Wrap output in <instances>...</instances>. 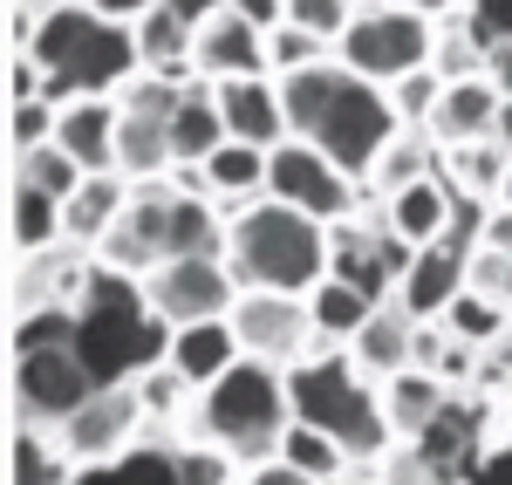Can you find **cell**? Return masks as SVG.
Segmentation results:
<instances>
[{"label":"cell","instance_id":"cell-27","mask_svg":"<svg viewBox=\"0 0 512 485\" xmlns=\"http://www.w3.org/2000/svg\"><path fill=\"white\" fill-rule=\"evenodd\" d=\"M62 233H69L62 199H48L35 185H14V246H21V253H48Z\"/></svg>","mask_w":512,"mask_h":485},{"label":"cell","instance_id":"cell-31","mask_svg":"<svg viewBox=\"0 0 512 485\" xmlns=\"http://www.w3.org/2000/svg\"><path fill=\"white\" fill-rule=\"evenodd\" d=\"M76 342V308H35L28 322H14V356H41V349H69Z\"/></svg>","mask_w":512,"mask_h":485},{"label":"cell","instance_id":"cell-50","mask_svg":"<svg viewBox=\"0 0 512 485\" xmlns=\"http://www.w3.org/2000/svg\"><path fill=\"white\" fill-rule=\"evenodd\" d=\"M506 205H512V171H506Z\"/></svg>","mask_w":512,"mask_h":485},{"label":"cell","instance_id":"cell-34","mask_svg":"<svg viewBox=\"0 0 512 485\" xmlns=\"http://www.w3.org/2000/svg\"><path fill=\"white\" fill-rule=\"evenodd\" d=\"M437 103H444V76H437V69H417V76L390 82V110L403 123H431Z\"/></svg>","mask_w":512,"mask_h":485},{"label":"cell","instance_id":"cell-16","mask_svg":"<svg viewBox=\"0 0 512 485\" xmlns=\"http://www.w3.org/2000/svg\"><path fill=\"white\" fill-rule=\"evenodd\" d=\"M233 363H246L233 322H192V328H178V342H171V369H178L192 390H212Z\"/></svg>","mask_w":512,"mask_h":485},{"label":"cell","instance_id":"cell-2","mask_svg":"<svg viewBox=\"0 0 512 485\" xmlns=\"http://www.w3.org/2000/svg\"><path fill=\"white\" fill-rule=\"evenodd\" d=\"M226 267H233L239 294H246V287H267V294H315V287L328 281V233H321V219L294 212V205L253 199V205H239V219H233Z\"/></svg>","mask_w":512,"mask_h":485},{"label":"cell","instance_id":"cell-49","mask_svg":"<svg viewBox=\"0 0 512 485\" xmlns=\"http://www.w3.org/2000/svg\"><path fill=\"white\" fill-rule=\"evenodd\" d=\"M403 7H417V14H437V7H444V0H403Z\"/></svg>","mask_w":512,"mask_h":485},{"label":"cell","instance_id":"cell-19","mask_svg":"<svg viewBox=\"0 0 512 485\" xmlns=\"http://www.w3.org/2000/svg\"><path fill=\"white\" fill-rule=\"evenodd\" d=\"M349 349L369 376H403V369H417V322H410L403 308H376L369 328L355 335Z\"/></svg>","mask_w":512,"mask_h":485},{"label":"cell","instance_id":"cell-38","mask_svg":"<svg viewBox=\"0 0 512 485\" xmlns=\"http://www.w3.org/2000/svg\"><path fill=\"white\" fill-rule=\"evenodd\" d=\"M465 287H472V294H492V301H506V287H512V253H492V246H478Z\"/></svg>","mask_w":512,"mask_h":485},{"label":"cell","instance_id":"cell-20","mask_svg":"<svg viewBox=\"0 0 512 485\" xmlns=\"http://www.w3.org/2000/svg\"><path fill=\"white\" fill-rule=\"evenodd\" d=\"M383 410H390V431H396V438H410V445H417V438H424L451 404H444V383H437L431 369H403V376H390Z\"/></svg>","mask_w":512,"mask_h":485},{"label":"cell","instance_id":"cell-14","mask_svg":"<svg viewBox=\"0 0 512 485\" xmlns=\"http://www.w3.org/2000/svg\"><path fill=\"white\" fill-rule=\"evenodd\" d=\"M499 89L485 76H465V82H444V103H437V117L424 123L431 130L437 151H451V144H485L492 137V123H499Z\"/></svg>","mask_w":512,"mask_h":485},{"label":"cell","instance_id":"cell-36","mask_svg":"<svg viewBox=\"0 0 512 485\" xmlns=\"http://www.w3.org/2000/svg\"><path fill=\"white\" fill-rule=\"evenodd\" d=\"M287 21L308 28V35H321V41H342L349 21H355V7L349 0H287Z\"/></svg>","mask_w":512,"mask_h":485},{"label":"cell","instance_id":"cell-8","mask_svg":"<svg viewBox=\"0 0 512 485\" xmlns=\"http://www.w3.org/2000/svg\"><path fill=\"white\" fill-rule=\"evenodd\" d=\"M144 294H151V315H164L171 328L226 322L239 308V281L226 260H164L158 274L144 281Z\"/></svg>","mask_w":512,"mask_h":485},{"label":"cell","instance_id":"cell-24","mask_svg":"<svg viewBox=\"0 0 512 485\" xmlns=\"http://www.w3.org/2000/svg\"><path fill=\"white\" fill-rule=\"evenodd\" d=\"M76 485H178V451L130 445L110 465H76Z\"/></svg>","mask_w":512,"mask_h":485},{"label":"cell","instance_id":"cell-28","mask_svg":"<svg viewBox=\"0 0 512 485\" xmlns=\"http://www.w3.org/2000/svg\"><path fill=\"white\" fill-rule=\"evenodd\" d=\"M82 178H89V171H82L62 144H41V151H28V158L14 164V185H35V192H48V199H62V205L82 192Z\"/></svg>","mask_w":512,"mask_h":485},{"label":"cell","instance_id":"cell-3","mask_svg":"<svg viewBox=\"0 0 512 485\" xmlns=\"http://www.w3.org/2000/svg\"><path fill=\"white\" fill-rule=\"evenodd\" d=\"M287 404H294L301 424L328 431L355 458L390 445V410H383V397H369V383H355L342 349H315V356H301L287 369Z\"/></svg>","mask_w":512,"mask_h":485},{"label":"cell","instance_id":"cell-43","mask_svg":"<svg viewBox=\"0 0 512 485\" xmlns=\"http://www.w3.org/2000/svg\"><path fill=\"white\" fill-rule=\"evenodd\" d=\"M164 7H171V14H178L185 28H205V21H219V14H226L233 0H164Z\"/></svg>","mask_w":512,"mask_h":485},{"label":"cell","instance_id":"cell-35","mask_svg":"<svg viewBox=\"0 0 512 485\" xmlns=\"http://www.w3.org/2000/svg\"><path fill=\"white\" fill-rule=\"evenodd\" d=\"M55 123H62V110L41 96V103H14V117H7V137H14V151L28 158V151H41V144H55Z\"/></svg>","mask_w":512,"mask_h":485},{"label":"cell","instance_id":"cell-39","mask_svg":"<svg viewBox=\"0 0 512 485\" xmlns=\"http://www.w3.org/2000/svg\"><path fill=\"white\" fill-rule=\"evenodd\" d=\"M185 390H192V383H185V376H178V369L164 363V369H144V376H137V397H144V410H178V397H185Z\"/></svg>","mask_w":512,"mask_h":485},{"label":"cell","instance_id":"cell-1","mask_svg":"<svg viewBox=\"0 0 512 485\" xmlns=\"http://www.w3.org/2000/svg\"><path fill=\"white\" fill-rule=\"evenodd\" d=\"M280 103H287V130L308 137L328 164H342L349 178H369L376 158L390 151L403 117L376 82H362L342 62H315L301 76H280Z\"/></svg>","mask_w":512,"mask_h":485},{"label":"cell","instance_id":"cell-48","mask_svg":"<svg viewBox=\"0 0 512 485\" xmlns=\"http://www.w3.org/2000/svg\"><path fill=\"white\" fill-rule=\"evenodd\" d=\"M14 7H28V14H55V7H69V0H14Z\"/></svg>","mask_w":512,"mask_h":485},{"label":"cell","instance_id":"cell-6","mask_svg":"<svg viewBox=\"0 0 512 485\" xmlns=\"http://www.w3.org/2000/svg\"><path fill=\"white\" fill-rule=\"evenodd\" d=\"M267 199L294 205V212H308L321 226H335V219L355 212V185H349V171L328 164L308 137H287L274 158H267Z\"/></svg>","mask_w":512,"mask_h":485},{"label":"cell","instance_id":"cell-5","mask_svg":"<svg viewBox=\"0 0 512 485\" xmlns=\"http://www.w3.org/2000/svg\"><path fill=\"white\" fill-rule=\"evenodd\" d=\"M335 48H342V69H355L362 82H403L417 69H431L437 28H431V14H417L403 0H383V7H362Z\"/></svg>","mask_w":512,"mask_h":485},{"label":"cell","instance_id":"cell-47","mask_svg":"<svg viewBox=\"0 0 512 485\" xmlns=\"http://www.w3.org/2000/svg\"><path fill=\"white\" fill-rule=\"evenodd\" d=\"M485 76H492V89H499V96L512 103V41H506V48H492V62H485Z\"/></svg>","mask_w":512,"mask_h":485},{"label":"cell","instance_id":"cell-42","mask_svg":"<svg viewBox=\"0 0 512 485\" xmlns=\"http://www.w3.org/2000/svg\"><path fill=\"white\" fill-rule=\"evenodd\" d=\"M246 485H315V479H308V472H294L287 458H260V465L246 472Z\"/></svg>","mask_w":512,"mask_h":485},{"label":"cell","instance_id":"cell-23","mask_svg":"<svg viewBox=\"0 0 512 485\" xmlns=\"http://www.w3.org/2000/svg\"><path fill=\"white\" fill-rule=\"evenodd\" d=\"M267 158H274V151H253V144H226V151H212V158H205V185H212V192H226V199H267Z\"/></svg>","mask_w":512,"mask_h":485},{"label":"cell","instance_id":"cell-40","mask_svg":"<svg viewBox=\"0 0 512 485\" xmlns=\"http://www.w3.org/2000/svg\"><path fill=\"white\" fill-rule=\"evenodd\" d=\"M178 485H233V458L219 451H178Z\"/></svg>","mask_w":512,"mask_h":485},{"label":"cell","instance_id":"cell-25","mask_svg":"<svg viewBox=\"0 0 512 485\" xmlns=\"http://www.w3.org/2000/svg\"><path fill=\"white\" fill-rule=\"evenodd\" d=\"M274 458H287L294 472H308V479H315V485H328V479H342V458H349V451L335 445L328 431H315V424H301V417H294V424L280 431Z\"/></svg>","mask_w":512,"mask_h":485},{"label":"cell","instance_id":"cell-10","mask_svg":"<svg viewBox=\"0 0 512 485\" xmlns=\"http://www.w3.org/2000/svg\"><path fill=\"white\" fill-rule=\"evenodd\" d=\"M472 253L478 246L465 240H431L410 253V267H403V281H396V308L410 315V322H444V308L465 294V274H472Z\"/></svg>","mask_w":512,"mask_h":485},{"label":"cell","instance_id":"cell-15","mask_svg":"<svg viewBox=\"0 0 512 485\" xmlns=\"http://www.w3.org/2000/svg\"><path fill=\"white\" fill-rule=\"evenodd\" d=\"M117 117H123V110L110 103V96H82V103L62 110L55 144H62L89 178H96V171H117Z\"/></svg>","mask_w":512,"mask_h":485},{"label":"cell","instance_id":"cell-22","mask_svg":"<svg viewBox=\"0 0 512 485\" xmlns=\"http://www.w3.org/2000/svg\"><path fill=\"white\" fill-rule=\"evenodd\" d=\"M383 301H369L362 287L349 281H321L315 294H308V315H315V335L321 342H355L362 328H369V315H376Z\"/></svg>","mask_w":512,"mask_h":485},{"label":"cell","instance_id":"cell-37","mask_svg":"<svg viewBox=\"0 0 512 485\" xmlns=\"http://www.w3.org/2000/svg\"><path fill=\"white\" fill-rule=\"evenodd\" d=\"M465 35H472L478 48H485V62H492V48H506V41H512V0H472Z\"/></svg>","mask_w":512,"mask_h":485},{"label":"cell","instance_id":"cell-46","mask_svg":"<svg viewBox=\"0 0 512 485\" xmlns=\"http://www.w3.org/2000/svg\"><path fill=\"white\" fill-rule=\"evenodd\" d=\"M478 246H492V253H512V205L485 212V240H478Z\"/></svg>","mask_w":512,"mask_h":485},{"label":"cell","instance_id":"cell-4","mask_svg":"<svg viewBox=\"0 0 512 485\" xmlns=\"http://www.w3.org/2000/svg\"><path fill=\"white\" fill-rule=\"evenodd\" d=\"M287 424H294L287 376H274V363H253V356L226 369V376L205 390V404H198V431H205L212 445L253 458V465H260L267 445H280Z\"/></svg>","mask_w":512,"mask_h":485},{"label":"cell","instance_id":"cell-17","mask_svg":"<svg viewBox=\"0 0 512 485\" xmlns=\"http://www.w3.org/2000/svg\"><path fill=\"white\" fill-rule=\"evenodd\" d=\"M451 212H458V199H451V185L444 178H417V185H403V192H390V233L403 246H431L451 233Z\"/></svg>","mask_w":512,"mask_h":485},{"label":"cell","instance_id":"cell-51","mask_svg":"<svg viewBox=\"0 0 512 485\" xmlns=\"http://www.w3.org/2000/svg\"><path fill=\"white\" fill-rule=\"evenodd\" d=\"M506 308H512V287H506Z\"/></svg>","mask_w":512,"mask_h":485},{"label":"cell","instance_id":"cell-41","mask_svg":"<svg viewBox=\"0 0 512 485\" xmlns=\"http://www.w3.org/2000/svg\"><path fill=\"white\" fill-rule=\"evenodd\" d=\"M239 21H253L260 35H274V28H287V0H233Z\"/></svg>","mask_w":512,"mask_h":485},{"label":"cell","instance_id":"cell-11","mask_svg":"<svg viewBox=\"0 0 512 485\" xmlns=\"http://www.w3.org/2000/svg\"><path fill=\"white\" fill-rule=\"evenodd\" d=\"M14 390H21V404L41 410V417H76L89 397H96V376L82 369L76 342L69 349H41V356H14Z\"/></svg>","mask_w":512,"mask_h":485},{"label":"cell","instance_id":"cell-45","mask_svg":"<svg viewBox=\"0 0 512 485\" xmlns=\"http://www.w3.org/2000/svg\"><path fill=\"white\" fill-rule=\"evenodd\" d=\"M472 485H512V445L485 451V465L472 472Z\"/></svg>","mask_w":512,"mask_h":485},{"label":"cell","instance_id":"cell-12","mask_svg":"<svg viewBox=\"0 0 512 485\" xmlns=\"http://www.w3.org/2000/svg\"><path fill=\"white\" fill-rule=\"evenodd\" d=\"M212 96H219V117L233 130L239 144H253V151H280L294 130H287V103H280V82L267 76H233V82H212Z\"/></svg>","mask_w":512,"mask_h":485},{"label":"cell","instance_id":"cell-9","mask_svg":"<svg viewBox=\"0 0 512 485\" xmlns=\"http://www.w3.org/2000/svg\"><path fill=\"white\" fill-rule=\"evenodd\" d=\"M137 424H144V397H137V383L130 390H96L89 404L76 410V417H62V451H69V465H110V458H123L130 451V438H137Z\"/></svg>","mask_w":512,"mask_h":485},{"label":"cell","instance_id":"cell-30","mask_svg":"<svg viewBox=\"0 0 512 485\" xmlns=\"http://www.w3.org/2000/svg\"><path fill=\"white\" fill-rule=\"evenodd\" d=\"M14 485H76V465H69V451H55L48 438L21 431L14 438Z\"/></svg>","mask_w":512,"mask_h":485},{"label":"cell","instance_id":"cell-13","mask_svg":"<svg viewBox=\"0 0 512 485\" xmlns=\"http://www.w3.org/2000/svg\"><path fill=\"white\" fill-rule=\"evenodd\" d=\"M192 62L205 69V76H219V82H233V76H274V69H267V35H260L253 21H239L233 7H226L219 21H205V28H198Z\"/></svg>","mask_w":512,"mask_h":485},{"label":"cell","instance_id":"cell-21","mask_svg":"<svg viewBox=\"0 0 512 485\" xmlns=\"http://www.w3.org/2000/svg\"><path fill=\"white\" fill-rule=\"evenodd\" d=\"M130 199H137V185H123L117 171H96V178H82L76 199L62 205V219H69V233H76V240H103L123 212H130Z\"/></svg>","mask_w":512,"mask_h":485},{"label":"cell","instance_id":"cell-32","mask_svg":"<svg viewBox=\"0 0 512 485\" xmlns=\"http://www.w3.org/2000/svg\"><path fill=\"white\" fill-rule=\"evenodd\" d=\"M369 178H376L383 192H403V185L431 178V151H424L417 137H403V130H396V137H390V151L376 158V171H369Z\"/></svg>","mask_w":512,"mask_h":485},{"label":"cell","instance_id":"cell-26","mask_svg":"<svg viewBox=\"0 0 512 485\" xmlns=\"http://www.w3.org/2000/svg\"><path fill=\"white\" fill-rule=\"evenodd\" d=\"M192 41H198V28H185L164 0L137 21V48H144V69H151V76H158V69H178V62H192Z\"/></svg>","mask_w":512,"mask_h":485},{"label":"cell","instance_id":"cell-7","mask_svg":"<svg viewBox=\"0 0 512 485\" xmlns=\"http://www.w3.org/2000/svg\"><path fill=\"white\" fill-rule=\"evenodd\" d=\"M239 335V349L253 356V363H301V356H315L308 342H321L315 335V315H308V301L301 294H267V287H246L239 294V308L226 315Z\"/></svg>","mask_w":512,"mask_h":485},{"label":"cell","instance_id":"cell-29","mask_svg":"<svg viewBox=\"0 0 512 485\" xmlns=\"http://www.w3.org/2000/svg\"><path fill=\"white\" fill-rule=\"evenodd\" d=\"M506 301H492V294H472V287H465V294H458V301H451V308H444V328H451V335H458V342H485V349H492V342H499V335H506Z\"/></svg>","mask_w":512,"mask_h":485},{"label":"cell","instance_id":"cell-33","mask_svg":"<svg viewBox=\"0 0 512 485\" xmlns=\"http://www.w3.org/2000/svg\"><path fill=\"white\" fill-rule=\"evenodd\" d=\"M321 48H328L321 35H308V28H294V21H287V28H274V35H267V69H274V76H301V69L328 62Z\"/></svg>","mask_w":512,"mask_h":485},{"label":"cell","instance_id":"cell-18","mask_svg":"<svg viewBox=\"0 0 512 485\" xmlns=\"http://www.w3.org/2000/svg\"><path fill=\"white\" fill-rule=\"evenodd\" d=\"M226 144H233V130L219 117V96L212 89H185L178 110H171V164H205Z\"/></svg>","mask_w":512,"mask_h":485},{"label":"cell","instance_id":"cell-44","mask_svg":"<svg viewBox=\"0 0 512 485\" xmlns=\"http://www.w3.org/2000/svg\"><path fill=\"white\" fill-rule=\"evenodd\" d=\"M89 7H96L103 21H123V28H137V21H144L158 0H89Z\"/></svg>","mask_w":512,"mask_h":485}]
</instances>
